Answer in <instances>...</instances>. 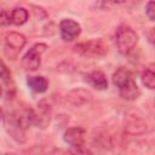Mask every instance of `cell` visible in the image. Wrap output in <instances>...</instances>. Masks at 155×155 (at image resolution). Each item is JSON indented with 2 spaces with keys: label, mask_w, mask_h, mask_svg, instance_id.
<instances>
[{
  "label": "cell",
  "mask_w": 155,
  "mask_h": 155,
  "mask_svg": "<svg viewBox=\"0 0 155 155\" xmlns=\"http://www.w3.org/2000/svg\"><path fill=\"white\" fill-rule=\"evenodd\" d=\"M51 120V107L46 101H40L33 109V125L40 128H46Z\"/></svg>",
  "instance_id": "8"
},
{
  "label": "cell",
  "mask_w": 155,
  "mask_h": 155,
  "mask_svg": "<svg viewBox=\"0 0 155 155\" xmlns=\"http://www.w3.org/2000/svg\"><path fill=\"white\" fill-rule=\"evenodd\" d=\"M29 18V13L24 7H15L11 11V24L22 25Z\"/></svg>",
  "instance_id": "16"
},
{
  "label": "cell",
  "mask_w": 155,
  "mask_h": 155,
  "mask_svg": "<svg viewBox=\"0 0 155 155\" xmlns=\"http://www.w3.org/2000/svg\"><path fill=\"white\" fill-rule=\"evenodd\" d=\"M73 50L79 56L98 58V57H104L108 53L109 47L103 39H91V40L76 44Z\"/></svg>",
  "instance_id": "2"
},
{
  "label": "cell",
  "mask_w": 155,
  "mask_h": 155,
  "mask_svg": "<svg viewBox=\"0 0 155 155\" xmlns=\"http://www.w3.org/2000/svg\"><path fill=\"white\" fill-rule=\"evenodd\" d=\"M85 137H86V131L82 127H69L65 130L63 134L64 142L76 149V151H82V148L85 145Z\"/></svg>",
  "instance_id": "6"
},
{
  "label": "cell",
  "mask_w": 155,
  "mask_h": 155,
  "mask_svg": "<svg viewBox=\"0 0 155 155\" xmlns=\"http://www.w3.org/2000/svg\"><path fill=\"white\" fill-rule=\"evenodd\" d=\"M124 2H126V0H103V5L107 6V7L115 6V5H121Z\"/></svg>",
  "instance_id": "19"
},
{
  "label": "cell",
  "mask_w": 155,
  "mask_h": 155,
  "mask_svg": "<svg viewBox=\"0 0 155 155\" xmlns=\"http://www.w3.org/2000/svg\"><path fill=\"white\" fill-rule=\"evenodd\" d=\"M27 39L23 34L17 31H10L5 36V45L4 52L8 59H16L21 50L24 47Z\"/></svg>",
  "instance_id": "4"
},
{
  "label": "cell",
  "mask_w": 155,
  "mask_h": 155,
  "mask_svg": "<svg viewBox=\"0 0 155 155\" xmlns=\"http://www.w3.org/2000/svg\"><path fill=\"white\" fill-rule=\"evenodd\" d=\"M145 15L150 21H155V0H150L145 5Z\"/></svg>",
  "instance_id": "17"
},
{
  "label": "cell",
  "mask_w": 155,
  "mask_h": 155,
  "mask_svg": "<svg viewBox=\"0 0 155 155\" xmlns=\"http://www.w3.org/2000/svg\"><path fill=\"white\" fill-rule=\"evenodd\" d=\"M92 93L86 88H74L67 93V101L74 107H84L92 102Z\"/></svg>",
  "instance_id": "9"
},
{
  "label": "cell",
  "mask_w": 155,
  "mask_h": 155,
  "mask_svg": "<svg viewBox=\"0 0 155 155\" xmlns=\"http://www.w3.org/2000/svg\"><path fill=\"white\" fill-rule=\"evenodd\" d=\"M125 131L132 136L143 134L147 132V122L137 115H128L125 119Z\"/></svg>",
  "instance_id": "10"
},
{
  "label": "cell",
  "mask_w": 155,
  "mask_h": 155,
  "mask_svg": "<svg viewBox=\"0 0 155 155\" xmlns=\"http://www.w3.org/2000/svg\"><path fill=\"white\" fill-rule=\"evenodd\" d=\"M147 38H148L149 42H150V44L154 46V48H155V28H151V29L148 30V33H147Z\"/></svg>",
  "instance_id": "20"
},
{
  "label": "cell",
  "mask_w": 155,
  "mask_h": 155,
  "mask_svg": "<svg viewBox=\"0 0 155 155\" xmlns=\"http://www.w3.org/2000/svg\"><path fill=\"white\" fill-rule=\"evenodd\" d=\"M2 124H4V127L7 131V133L11 136V138H13L17 143L25 142V130L24 128H22L21 126H18L17 124H15L13 121L8 120L5 116H2Z\"/></svg>",
  "instance_id": "12"
},
{
  "label": "cell",
  "mask_w": 155,
  "mask_h": 155,
  "mask_svg": "<svg viewBox=\"0 0 155 155\" xmlns=\"http://www.w3.org/2000/svg\"><path fill=\"white\" fill-rule=\"evenodd\" d=\"M11 24V12L2 10L1 16H0V25L1 27H7Z\"/></svg>",
  "instance_id": "18"
},
{
  "label": "cell",
  "mask_w": 155,
  "mask_h": 155,
  "mask_svg": "<svg viewBox=\"0 0 155 155\" xmlns=\"http://www.w3.org/2000/svg\"><path fill=\"white\" fill-rule=\"evenodd\" d=\"M111 80L113 84L119 88L121 98L126 101H134L139 97L140 91L133 79V74L131 70L121 67L113 74Z\"/></svg>",
  "instance_id": "1"
},
{
  "label": "cell",
  "mask_w": 155,
  "mask_h": 155,
  "mask_svg": "<svg viewBox=\"0 0 155 155\" xmlns=\"http://www.w3.org/2000/svg\"><path fill=\"white\" fill-rule=\"evenodd\" d=\"M59 34L63 41H73L81 34V25L71 18H64L59 22Z\"/></svg>",
  "instance_id": "7"
},
{
  "label": "cell",
  "mask_w": 155,
  "mask_h": 155,
  "mask_svg": "<svg viewBox=\"0 0 155 155\" xmlns=\"http://www.w3.org/2000/svg\"><path fill=\"white\" fill-rule=\"evenodd\" d=\"M115 44L120 53H130L138 44L137 33L128 25H120L115 31Z\"/></svg>",
  "instance_id": "3"
},
{
  "label": "cell",
  "mask_w": 155,
  "mask_h": 155,
  "mask_svg": "<svg viewBox=\"0 0 155 155\" xmlns=\"http://www.w3.org/2000/svg\"><path fill=\"white\" fill-rule=\"evenodd\" d=\"M0 76H1V82H2V94L6 98H12L15 96V84L12 80V75L10 73V70L7 69L6 64L2 62L1 63V71H0Z\"/></svg>",
  "instance_id": "11"
},
{
  "label": "cell",
  "mask_w": 155,
  "mask_h": 155,
  "mask_svg": "<svg viewBox=\"0 0 155 155\" xmlns=\"http://www.w3.org/2000/svg\"><path fill=\"white\" fill-rule=\"evenodd\" d=\"M86 81L96 90L98 91H103V90H107L108 88V80H107V76L103 71L101 70H93L91 73H88L86 76H85Z\"/></svg>",
  "instance_id": "13"
},
{
  "label": "cell",
  "mask_w": 155,
  "mask_h": 155,
  "mask_svg": "<svg viewBox=\"0 0 155 155\" xmlns=\"http://www.w3.org/2000/svg\"><path fill=\"white\" fill-rule=\"evenodd\" d=\"M140 81L142 84L149 88L155 90V63L149 64L140 74Z\"/></svg>",
  "instance_id": "15"
},
{
  "label": "cell",
  "mask_w": 155,
  "mask_h": 155,
  "mask_svg": "<svg viewBox=\"0 0 155 155\" xmlns=\"http://www.w3.org/2000/svg\"><path fill=\"white\" fill-rule=\"evenodd\" d=\"M28 87L35 93H44L48 88V80L45 76H28L27 79Z\"/></svg>",
  "instance_id": "14"
},
{
  "label": "cell",
  "mask_w": 155,
  "mask_h": 155,
  "mask_svg": "<svg viewBox=\"0 0 155 155\" xmlns=\"http://www.w3.org/2000/svg\"><path fill=\"white\" fill-rule=\"evenodd\" d=\"M47 50V45L42 44V42H38L35 45H33L28 52L23 56L22 58V65L25 70L29 71H34L40 67L41 63V56L42 53Z\"/></svg>",
  "instance_id": "5"
}]
</instances>
